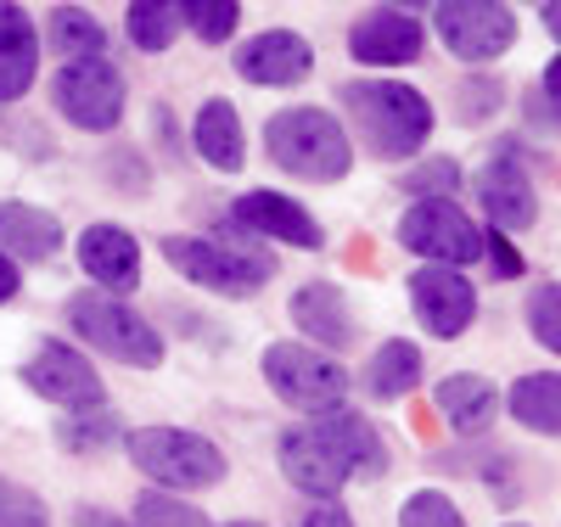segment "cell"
<instances>
[{"label":"cell","mask_w":561,"mask_h":527,"mask_svg":"<svg viewBox=\"0 0 561 527\" xmlns=\"http://www.w3.org/2000/svg\"><path fill=\"white\" fill-rule=\"evenodd\" d=\"M275 460L287 471V483L309 500H337L348 489V477H382L388 449L359 410H325L309 426L280 433Z\"/></svg>","instance_id":"1"},{"label":"cell","mask_w":561,"mask_h":527,"mask_svg":"<svg viewBox=\"0 0 561 527\" xmlns=\"http://www.w3.org/2000/svg\"><path fill=\"white\" fill-rule=\"evenodd\" d=\"M343 107L377 158H415L433 140V102L404 79H343Z\"/></svg>","instance_id":"2"},{"label":"cell","mask_w":561,"mask_h":527,"mask_svg":"<svg viewBox=\"0 0 561 527\" xmlns=\"http://www.w3.org/2000/svg\"><path fill=\"white\" fill-rule=\"evenodd\" d=\"M264 152H270L275 169H287L304 185H332L354 169L348 129L325 107H280L264 124Z\"/></svg>","instance_id":"3"},{"label":"cell","mask_w":561,"mask_h":527,"mask_svg":"<svg viewBox=\"0 0 561 527\" xmlns=\"http://www.w3.org/2000/svg\"><path fill=\"white\" fill-rule=\"evenodd\" d=\"M129 460L169 494L225 483V449L203 433H185V426H140V433H129Z\"/></svg>","instance_id":"4"},{"label":"cell","mask_w":561,"mask_h":527,"mask_svg":"<svg viewBox=\"0 0 561 527\" xmlns=\"http://www.w3.org/2000/svg\"><path fill=\"white\" fill-rule=\"evenodd\" d=\"M68 325H73L96 354H107V359H118V365H129V370L163 365L158 325H152L147 314H135V309H129L124 298H113V293H79V298H68Z\"/></svg>","instance_id":"5"},{"label":"cell","mask_w":561,"mask_h":527,"mask_svg":"<svg viewBox=\"0 0 561 527\" xmlns=\"http://www.w3.org/2000/svg\"><path fill=\"white\" fill-rule=\"evenodd\" d=\"M163 259H169V270H180L192 286L219 293V298H253L259 286L275 275V253L208 242V236H163Z\"/></svg>","instance_id":"6"},{"label":"cell","mask_w":561,"mask_h":527,"mask_svg":"<svg viewBox=\"0 0 561 527\" xmlns=\"http://www.w3.org/2000/svg\"><path fill=\"white\" fill-rule=\"evenodd\" d=\"M264 381L280 404H293L304 415L343 410V399H348V370L309 343H270L264 348Z\"/></svg>","instance_id":"7"},{"label":"cell","mask_w":561,"mask_h":527,"mask_svg":"<svg viewBox=\"0 0 561 527\" xmlns=\"http://www.w3.org/2000/svg\"><path fill=\"white\" fill-rule=\"evenodd\" d=\"M51 95H57V113H62L73 129L107 135V129H118V118H124L129 84H124V73L113 68V57H79V62H62Z\"/></svg>","instance_id":"8"},{"label":"cell","mask_w":561,"mask_h":527,"mask_svg":"<svg viewBox=\"0 0 561 527\" xmlns=\"http://www.w3.org/2000/svg\"><path fill=\"white\" fill-rule=\"evenodd\" d=\"M399 248L415 253L421 264L466 270L483 259V230L466 219L455 203H410L399 214Z\"/></svg>","instance_id":"9"},{"label":"cell","mask_w":561,"mask_h":527,"mask_svg":"<svg viewBox=\"0 0 561 527\" xmlns=\"http://www.w3.org/2000/svg\"><path fill=\"white\" fill-rule=\"evenodd\" d=\"M433 23H438V39L472 68L505 57L517 45V12L500 7V0H444Z\"/></svg>","instance_id":"10"},{"label":"cell","mask_w":561,"mask_h":527,"mask_svg":"<svg viewBox=\"0 0 561 527\" xmlns=\"http://www.w3.org/2000/svg\"><path fill=\"white\" fill-rule=\"evenodd\" d=\"M404 286H410V309H415L421 331H433L438 343H455V337L472 331V320H478V286L466 280L460 270L415 264Z\"/></svg>","instance_id":"11"},{"label":"cell","mask_w":561,"mask_h":527,"mask_svg":"<svg viewBox=\"0 0 561 527\" xmlns=\"http://www.w3.org/2000/svg\"><path fill=\"white\" fill-rule=\"evenodd\" d=\"M478 203H483V214H489V230H500V236L534 230L539 197H534L528 163L517 158V140H500L494 158L478 169Z\"/></svg>","instance_id":"12"},{"label":"cell","mask_w":561,"mask_h":527,"mask_svg":"<svg viewBox=\"0 0 561 527\" xmlns=\"http://www.w3.org/2000/svg\"><path fill=\"white\" fill-rule=\"evenodd\" d=\"M23 381H28L34 399L62 404L68 415L73 410H102V376L73 343H39L34 359L23 365Z\"/></svg>","instance_id":"13"},{"label":"cell","mask_w":561,"mask_h":527,"mask_svg":"<svg viewBox=\"0 0 561 527\" xmlns=\"http://www.w3.org/2000/svg\"><path fill=\"white\" fill-rule=\"evenodd\" d=\"M427 51V28L404 7H377L348 28V57L365 68H404Z\"/></svg>","instance_id":"14"},{"label":"cell","mask_w":561,"mask_h":527,"mask_svg":"<svg viewBox=\"0 0 561 527\" xmlns=\"http://www.w3.org/2000/svg\"><path fill=\"white\" fill-rule=\"evenodd\" d=\"M230 219H237L242 230L253 236H275V242H287V248H304V253H320L325 248V225L293 203L287 191H248V197H237V208H230Z\"/></svg>","instance_id":"15"},{"label":"cell","mask_w":561,"mask_h":527,"mask_svg":"<svg viewBox=\"0 0 561 527\" xmlns=\"http://www.w3.org/2000/svg\"><path fill=\"white\" fill-rule=\"evenodd\" d=\"M237 73L248 84H264V90H287V84L314 73V45L293 28H264L259 39H248L237 51Z\"/></svg>","instance_id":"16"},{"label":"cell","mask_w":561,"mask_h":527,"mask_svg":"<svg viewBox=\"0 0 561 527\" xmlns=\"http://www.w3.org/2000/svg\"><path fill=\"white\" fill-rule=\"evenodd\" d=\"M79 270L107 286V293H135L140 286V242L124 225H84L79 230Z\"/></svg>","instance_id":"17"},{"label":"cell","mask_w":561,"mask_h":527,"mask_svg":"<svg viewBox=\"0 0 561 527\" xmlns=\"http://www.w3.org/2000/svg\"><path fill=\"white\" fill-rule=\"evenodd\" d=\"M287 309H293V325L309 337V348L314 343L320 348H348L354 343V314H348V303L332 280H304Z\"/></svg>","instance_id":"18"},{"label":"cell","mask_w":561,"mask_h":527,"mask_svg":"<svg viewBox=\"0 0 561 527\" xmlns=\"http://www.w3.org/2000/svg\"><path fill=\"white\" fill-rule=\"evenodd\" d=\"M62 248V219L51 208H34V203H0V253H7L12 264H45L57 259Z\"/></svg>","instance_id":"19"},{"label":"cell","mask_w":561,"mask_h":527,"mask_svg":"<svg viewBox=\"0 0 561 527\" xmlns=\"http://www.w3.org/2000/svg\"><path fill=\"white\" fill-rule=\"evenodd\" d=\"M192 147L208 169L219 174H237L248 163V129H242V113L225 102V95H208L197 107V124H192Z\"/></svg>","instance_id":"20"},{"label":"cell","mask_w":561,"mask_h":527,"mask_svg":"<svg viewBox=\"0 0 561 527\" xmlns=\"http://www.w3.org/2000/svg\"><path fill=\"white\" fill-rule=\"evenodd\" d=\"M438 415L455 426L460 438H478L500 415V388L489 376H478V370H455V376L438 381Z\"/></svg>","instance_id":"21"},{"label":"cell","mask_w":561,"mask_h":527,"mask_svg":"<svg viewBox=\"0 0 561 527\" xmlns=\"http://www.w3.org/2000/svg\"><path fill=\"white\" fill-rule=\"evenodd\" d=\"M34 68H39V34H34L23 7H7V0H0V102L28 95Z\"/></svg>","instance_id":"22"},{"label":"cell","mask_w":561,"mask_h":527,"mask_svg":"<svg viewBox=\"0 0 561 527\" xmlns=\"http://www.w3.org/2000/svg\"><path fill=\"white\" fill-rule=\"evenodd\" d=\"M505 410L517 415V426L539 438H561V370H528L511 381Z\"/></svg>","instance_id":"23"},{"label":"cell","mask_w":561,"mask_h":527,"mask_svg":"<svg viewBox=\"0 0 561 527\" xmlns=\"http://www.w3.org/2000/svg\"><path fill=\"white\" fill-rule=\"evenodd\" d=\"M421 370H427V365H421V348L404 343V337H388L377 354H370V365H365V393L382 399V404L410 399L421 388Z\"/></svg>","instance_id":"24"},{"label":"cell","mask_w":561,"mask_h":527,"mask_svg":"<svg viewBox=\"0 0 561 527\" xmlns=\"http://www.w3.org/2000/svg\"><path fill=\"white\" fill-rule=\"evenodd\" d=\"M124 28H129V39L140 45V51H169V45L180 39V28H185V18H180V7H169V0H129Z\"/></svg>","instance_id":"25"},{"label":"cell","mask_w":561,"mask_h":527,"mask_svg":"<svg viewBox=\"0 0 561 527\" xmlns=\"http://www.w3.org/2000/svg\"><path fill=\"white\" fill-rule=\"evenodd\" d=\"M51 39H57L62 62L107 57V34H102L96 12H84V7H57V12H51Z\"/></svg>","instance_id":"26"},{"label":"cell","mask_w":561,"mask_h":527,"mask_svg":"<svg viewBox=\"0 0 561 527\" xmlns=\"http://www.w3.org/2000/svg\"><path fill=\"white\" fill-rule=\"evenodd\" d=\"M124 438V421L107 415V410H73L57 421V444L73 449V455H96V449H113Z\"/></svg>","instance_id":"27"},{"label":"cell","mask_w":561,"mask_h":527,"mask_svg":"<svg viewBox=\"0 0 561 527\" xmlns=\"http://www.w3.org/2000/svg\"><path fill=\"white\" fill-rule=\"evenodd\" d=\"M135 527H214L192 500H180L169 489H147L135 500Z\"/></svg>","instance_id":"28"},{"label":"cell","mask_w":561,"mask_h":527,"mask_svg":"<svg viewBox=\"0 0 561 527\" xmlns=\"http://www.w3.org/2000/svg\"><path fill=\"white\" fill-rule=\"evenodd\" d=\"M180 18L192 23V34L203 45H225L230 34H237V23H242V7L237 0H185Z\"/></svg>","instance_id":"29"},{"label":"cell","mask_w":561,"mask_h":527,"mask_svg":"<svg viewBox=\"0 0 561 527\" xmlns=\"http://www.w3.org/2000/svg\"><path fill=\"white\" fill-rule=\"evenodd\" d=\"M523 314H528L534 343H539V348H550V354H561V280H545V286H534Z\"/></svg>","instance_id":"30"},{"label":"cell","mask_w":561,"mask_h":527,"mask_svg":"<svg viewBox=\"0 0 561 527\" xmlns=\"http://www.w3.org/2000/svg\"><path fill=\"white\" fill-rule=\"evenodd\" d=\"M399 527H466L460 505L438 489H415L404 505H399Z\"/></svg>","instance_id":"31"},{"label":"cell","mask_w":561,"mask_h":527,"mask_svg":"<svg viewBox=\"0 0 561 527\" xmlns=\"http://www.w3.org/2000/svg\"><path fill=\"white\" fill-rule=\"evenodd\" d=\"M399 185L415 203H449V191L460 185V169H455V158H427V163H415Z\"/></svg>","instance_id":"32"},{"label":"cell","mask_w":561,"mask_h":527,"mask_svg":"<svg viewBox=\"0 0 561 527\" xmlns=\"http://www.w3.org/2000/svg\"><path fill=\"white\" fill-rule=\"evenodd\" d=\"M0 527H51V511H45V500L34 489L0 477Z\"/></svg>","instance_id":"33"},{"label":"cell","mask_w":561,"mask_h":527,"mask_svg":"<svg viewBox=\"0 0 561 527\" xmlns=\"http://www.w3.org/2000/svg\"><path fill=\"white\" fill-rule=\"evenodd\" d=\"M500 107V79H489V73H472L460 84V118L466 124H478V118H489Z\"/></svg>","instance_id":"34"},{"label":"cell","mask_w":561,"mask_h":527,"mask_svg":"<svg viewBox=\"0 0 561 527\" xmlns=\"http://www.w3.org/2000/svg\"><path fill=\"white\" fill-rule=\"evenodd\" d=\"M483 259L494 264V275H500V280L523 275V253L511 248V236H500V230H483Z\"/></svg>","instance_id":"35"},{"label":"cell","mask_w":561,"mask_h":527,"mask_svg":"<svg viewBox=\"0 0 561 527\" xmlns=\"http://www.w3.org/2000/svg\"><path fill=\"white\" fill-rule=\"evenodd\" d=\"M298 527H354V516H348L337 500H320V505H309V511L298 516Z\"/></svg>","instance_id":"36"},{"label":"cell","mask_w":561,"mask_h":527,"mask_svg":"<svg viewBox=\"0 0 561 527\" xmlns=\"http://www.w3.org/2000/svg\"><path fill=\"white\" fill-rule=\"evenodd\" d=\"M539 107H550L556 113V124H561V51L545 62V84H539Z\"/></svg>","instance_id":"37"},{"label":"cell","mask_w":561,"mask_h":527,"mask_svg":"<svg viewBox=\"0 0 561 527\" xmlns=\"http://www.w3.org/2000/svg\"><path fill=\"white\" fill-rule=\"evenodd\" d=\"M73 527H135V516H118V511H102V505H79Z\"/></svg>","instance_id":"38"},{"label":"cell","mask_w":561,"mask_h":527,"mask_svg":"<svg viewBox=\"0 0 561 527\" xmlns=\"http://www.w3.org/2000/svg\"><path fill=\"white\" fill-rule=\"evenodd\" d=\"M18 286H23V270H18L7 253H0V303H12V298H18Z\"/></svg>","instance_id":"39"},{"label":"cell","mask_w":561,"mask_h":527,"mask_svg":"<svg viewBox=\"0 0 561 527\" xmlns=\"http://www.w3.org/2000/svg\"><path fill=\"white\" fill-rule=\"evenodd\" d=\"M539 23H545V28L561 39V0H545V7H539Z\"/></svg>","instance_id":"40"},{"label":"cell","mask_w":561,"mask_h":527,"mask_svg":"<svg viewBox=\"0 0 561 527\" xmlns=\"http://www.w3.org/2000/svg\"><path fill=\"white\" fill-rule=\"evenodd\" d=\"M225 527H264V522H225Z\"/></svg>","instance_id":"41"},{"label":"cell","mask_w":561,"mask_h":527,"mask_svg":"<svg viewBox=\"0 0 561 527\" xmlns=\"http://www.w3.org/2000/svg\"><path fill=\"white\" fill-rule=\"evenodd\" d=\"M505 527H528V522H505Z\"/></svg>","instance_id":"42"}]
</instances>
